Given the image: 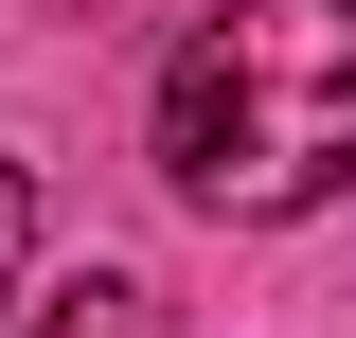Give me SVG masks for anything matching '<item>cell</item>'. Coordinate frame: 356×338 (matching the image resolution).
<instances>
[{"mask_svg":"<svg viewBox=\"0 0 356 338\" xmlns=\"http://www.w3.org/2000/svg\"><path fill=\"white\" fill-rule=\"evenodd\" d=\"M161 196L214 232H285V214L356 196V0H214L161 54Z\"/></svg>","mask_w":356,"mask_h":338,"instance_id":"6da1fadb","label":"cell"},{"mask_svg":"<svg viewBox=\"0 0 356 338\" xmlns=\"http://www.w3.org/2000/svg\"><path fill=\"white\" fill-rule=\"evenodd\" d=\"M0 338H161V303H143L125 267H72V285H36Z\"/></svg>","mask_w":356,"mask_h":338,"instance_id":"7a4b0ae2","label":"cell"},{"mask_svg":"<svg viewBox=\"0 0 356 338\" xmlns=\"http://www.w3.org/2000/svg\"><path fill=\"white\" fill-rule=\"evenodd\" d=\"M18 250H36V196H18V161H0V321L36 303V285H18Z\"/></svg>","mask_w":356,"mask_h":338,"instance_id":"3957f363","label":"cell"}]
</instances>
